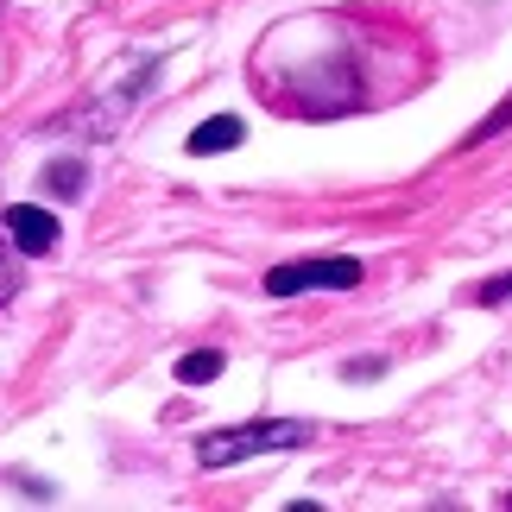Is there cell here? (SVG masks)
I'll return each instance as SVG.
<instances>
[{"label": "cell", "mask_w": 512, "mask_h": 512, "mask_svg": "<svg viewBox=\"0 0 512 512\" xmlns=\"http://www.w3.org/2000/svg\"><path fill=\"white\" fill-rule=\"evenodd\" d=\"M310 443V424L298 418H260V424H234V430H209L196 437V462L203 468H234L247 456H272V449H298Z\"/></svg>", "instance_id": "obj_1"}, {"label": "cell", "mask_w": 512, "mask_h": 512, "mask_svg": "<svg viewBox=\"0 0 512 512\" xmlns=\"http://www.w3.org/2000/svg\"><path fill=\"white\" fill-rule=\"evenodd\" d=\"M266 298H298V291H354L361 285V260L348 253H317V260H285L266 272Z\"/></svg>", "instance_id": "obj_2"}, {"label": "cell", "mask_w": 512, "mask_h": 512, "mask_svg": "<svg viewBox=\"0 0 512 512\" xmlns=\"http://www.w3.org/2000/svg\"><path fill=\"white\" fill-rule=\"evenodd\" d=\"M0 228H7V241L26 253V260H45L57 247V215L38 209V203H7L0 209Z\"/></svg>", "instance_id": "obj_3"}, {"label": "cell", "mask_w": 512, "mask_h": 512, "mask_svg": "<svg viewBox=\"0 0 512 512\" xmlns=\"http://www.w3.org/2000/svg\"><path fill=\"white\" fill-rule=\"evenodd\" d=\"M241 140H247V127L234 121V114H209V121L190 133V159H215V152H234Z\"/></svg>", "instance_id": "obj_4"}, {"label": "cell", "mask_w": 512, "mask_h": 512, "mask_svg": "<svg viewBox=\"0 0 512 512\" xmlns=\"http://www.w3.org/2000/svg\"><path fill=\"white\" fill-rule=\"evenodd\" d=\"M215 373H222V354H215V348H196V354L177 361V380H184V386H203V380H215Z\"/></svg>", "instance_id": "obj_5"}, {"label": "cell", "mask_w": 512, "mask_h": 512, "mask_svg": "<svg viewBox=\"0 0 512 512\" xmlns=\"http://www.w3.org/2000/svg\"><path fill=\"white\" fill-rule=\"evenodd\" d=\"M45 184H51V196H83V165L51 159V165H45Z\"/></svg>", "instance_id": "obj_6"}, {"label": "cell", "mask_w": 512, "mask_h": 512, "mask_svg": "<svg viewBox=\"0 0 512 512\" xmlns=\"http://www.w3.org/2000/svg\"><path fill=\"white\" fill-rule=\"evenodd\" d=\"M506 127H512V95H506V102H500L494 114H487V121H481L475 133H468V140H462V146H481V140H494V133H506Z\"/></svg>", "instance_id": "obj_7"}, {"label": "cell", "mask_w": 512, "mask_h": 512, "mask_svg": "<svg viewBox=\"0 0 512 512\" xmlns=\"http://www.w3.org/2000/svg\"><path fill=\"white\" fill-rule=\"evenodd\" d=\"M475 304H512V272H500V279H487L475 291Z\"/></svg>", "instance_id": "obj_8"}, {"label": "cell", "mask_w": 512, "mask_h": 512, "mask_svg": "<svg viewBox=\"0 0 512 512\" xmlns=\"http://www.w3.org/2000/svg\"><path fill=\"white\" fill-rule=\"evenodd\" d=\"M13 291H19V272H13L7 260H0V304H7V298H13Z\"/></svg>", "instance_id": "obj_9"}]
</instances>
